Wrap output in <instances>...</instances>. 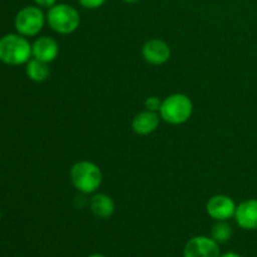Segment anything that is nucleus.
Segmentation results:
<instances>
[{
    "instance_id": "obj_18",
    "label": "nucleus",
    "mask_w": 257,
    "mask_h": 257,
    "mask_svg": "<svg viewBox=\"0 0 257 257\" xmlns=\"http://www.w3.org/2000/svg\"><path fill=\"white\" fill-rule=\"evenodd\" d=\"M220 257H242V256L238 255V253H236V252H226V253H223V255H221Z\"/></svg>"
},
{
    "instance_id": "obj_7",
    "label": "nucleus",
    "mask_w": 257,
    "mask_h": 257,
    "mask_svg": "<svg viewBox=\"0 0 257 257\" xmlns=\"http://www.w3.org/2000/svg\"><path fill=\"white\" fill-rule=\"evenodd\" d=\"M236 207L233 200L225 195H216L208 200L206 211L211 218L216 221H227L235 216Z\"/></svg>"
},
{
    "instance_id": "obj_19",
    "label": "nucleus",
    "mask_w": 257,
    "mask_h": 257,
    "mask_svg": "<svg viewBox=\"0 0 257 257\" xmlns=\"http://www.w3.org/2000/svg\"><path fill=\"white\" fill-rule=\"evenodd\" d=\"M124 3H127V4H135V3H137L138 0H123Z\"/></svg>"
},
{
    "instance_id": "obj_20",
    "label": "nucleus",
    "mask_w": 257,
    "mask_h": 257,
    "mask_svg": "<svg viewBox=\"0 0 257 257\" xmlns=\"http://www.w3.org/2000/svg\"><path fill=\"white\" fill-rule=\"evenodd\" d=\"M88 257H105L104 255H100V253H93V255H89Z\"/></svg>"
},
{
    "instance_id": "obj_15",
    "label": "nucleus",
    "mask_w": 257,
    "mask_h": 257,
    "mask_svg": "<svg viewBox=\"0 0 257 257\" xmlns=\"http://www.w3.org/2000/svg\"><path fill=\"white\" fill-rule=\"evenodd\" d=\"M107 0H78L80 5L85 9H98V8L103 7Z\"/></svg>"
},
{
    "instance_id": "obj_13",
    "label": "nucleus",
    "mask_w": 257,
    "mask_h": 257,
    "mask_svg": "<svg viewBox=\"0 0 257 257\" xmlns=\"http://www.w3.org/2000/svg\"><path fill=\"white\" fill-rule=\"evenodd\" d=\"M25 73H27L28 78L33 82H44L48 79L50 74V69L48 67V63L42 62L39 59H30L27 63V67H25Z\"/></svg>"
},
{
    "instance_id": "obj_8",
    "label": "nucleus",
    "mask_w": 257,
    "mask_h": 257,
    "mask_svg": "<svg viewBox=\"0 0 257 257\" xmlns=\"http://www.w3.org/2000/svg\"><path fill=\"white\" fill-rule=\"evenodd\" d=\"M142 55L150 64L162 65L170 60L171 48L165 40L151 39L143 44Z\"/></svg>"
},
{
    "instance_id": "obj_4",
    "label": "nucleus",
    "mask_w": 257,
    "mask_h": 257,
    "mask_svg": "<svg viewBox=\"0 0 257 257\" xmlns=\"http://www.w3.org/2000/svg\"><path fill=\"white\" fill-rule=\"evenodd\" d=\"M47 22L54 32L70 34L79 28L80 15L74 7L64 3L55 4L47 13Z\"/></svg>"
},
{
    "instance_id": "obj_1",
    "label": "nucleus",
    "mask_w": 257,
    "mask_h": 257,
    "mask_svg": "<svg viewBox=\"0 0 257 257\" xmlns=\"http://www.w3.org/2000/svg\"><path fill=\"white\" fill-rule=\"evenodd\" d=\"M32 58V44L20 34H5L0 38V62L7 65L27 64Z\"/></svg>"
},
{
    "instance_id": "obj_17",
    "label": "nucleus",
    "mask_w": 257,
    "mask_h": 257,
    "mask_svg": "<svg viewBox=\"0 0 257 257\" xmlns=\"http://www.w3.org/2000/svg\"><path fill=\"white\" fill-rule=\"evenodd\" d=\"M58 0H34V3L37 4V7L39 8H52L57 4Z\"/></svg>"
},
{
    "instance_id": "obj_9",
    "label": "nucleus",
    "mask_w": 257,
    "mask_h": 257,
    "mask_svg": "<svg viewBox=\"0 0 257 257\" xmlns=\"http://www.w3.org/2000/svg\"><path fill=\"white\" fill-rule=\"evenodd\" d=\"M236 223L247 231L257 230V198H250L236 207Z\"/></svg>"
},
{
    "instance_id": "obj_12",
    "label": "nucleus",
    "mask_w": 257,
    "mask_h": 257,
    "mask_svg": "<svg viewBox=\"0 0 257 257\" xmlns=\"http://www.w3.org/2000/svg\"><path fill=\"white\" fill-rule=\"evenodd\" d=\"M90 211L98 218H109L114 213L115 206L112 198L104 193H95L89 202Z\"/></svg>"
},
{
    "instance_id": "obj_6",
    "label": "nucleus",
    "mask_w": 257,
    "mask_h": 257,
    "mask_svg": "<svg viewBox=\"0 0 257 257\" xmlns=\"http://www.w3.org/2000/svg\"><path fill=\"white\" fill-rule=\"evenodd\" d=\"M185 257H220V243L207 236H195L190 238L183 248Z\"/></svg>"
},
{
    "instance_id": "obj_10",
    "label": "nucleus",
    "mask_w": 257,
    "mask_h": 257,
    "mask_svg": "<svg viewBox=\"0 0 257 257\" xmlns=\"http://www.w3.org/2000/svg\"><path fill=\"white\" fill-rule=\"evenodd\" d=\"M59 54V45L53 38L40 37L32 44V57L42 62L50 63Z\"/></svg>"
},
{
    "instance_id": "obj_21",
    "label": "nucleus",
    "mask_w": 257,
    "mask_h": 257,
    "mask_svg": "<svg viewBox=\"0 0 257 257\" xmlns=\"http://www.w3.org/2000/svg\"><path fill=\"white\" fill-rule=\"evenodd\" d=\"M0 221H2V211H0Z\"/></svg>"
},
{
    "instance_id": "obj_5",
    "label": "nucleus",
    "mask_w": 257,
    "mask_h": 257,
    "mask_svg": "<svg viewBox=\"0 0 257 257\" xmlns=\"http://www.w3.org/2000/svg\"><path fill=\"white\" fill-rule=\"evenodd\" d=\"M47 17L39 7H25L17 13L14 27L23 37H35L42 32Z\"/></svg>"
},
{
    "instance_id": "obj_11",
    "label": "nucleus",
    "mask_w": 257,
    "mask_h": 257,
    "mask_svg": "<svg viewBox=\"0 0 257 257\" xmlns=\"http://www.w3.org/2000/svg\"><path fill=\"white\" fill-rule=\"evenodd\" d=\"M161 115L153 110H145L141 112L133 118L132 130L140 136H148L155 132L160 125Z\"/></svg>"
},
{
    "instance_id": "obj_3",
    "label": "nucleus",
    "mask_w": 257,
    "mask_h": 257,
    "mask_svg": "<svg viewBox=\"0 0 257 257\" xmlns=\"http://www.w3.org/2000/svg\"><path fill=\"white\" fill-rule=\"evenodd\" d=\"M193 112L192 100L182 93H176L162 100L160 115L170 124H182L187 122Z\"/></svg>"
},
{
    "instance_id": "obj_14",
    "label": "nucleus",
    "mask_w": 257,
    "mask_h": 257,
    "mask_svg": "<svg viewBox=\"0 0 257 257\" xmlns=\"http://www.w3.org/2000/svg\"><path fill=\"white\" fill-rule=\"evenodd\" d=\"M231 236H232V227L230 223H227V221H217L211 231V237L217 243L227 242Z\"/></svg>"
},
{
    "instance_id": "obj_2",
    "label": "nucleus",
    "mask_w": 257,
    "mask_h": 257,
    "mask_svg": "<svg viewBox=\"0 0 257 257\" xmlns=\"http://www.w3.org/2000/svg\"><path fill=\"white\" fill-rule=\"evenodd\" d=\"M70 181L79 192L90 195L102 185V171L95 163L89 161H79L70 168Z\"/></svg>"
},
{
    "instance_id": "obj_16",
    "label": "nucleus",
    "mask_w": 257,
    "mask_h": 257,
    "mask_svg": "<svg viewBox=\"0 0 257 257\" xmlns=\"http://www.w3.org/2000/svg\"><path fill=\"white\" fill-rule=\"evenodd\" d=\"M161 104H162V102H161L157 97H148L147 99L145 100L146 108H147L148 110H153V112L160 110Z\"/></svg>"
}]
</instances>
